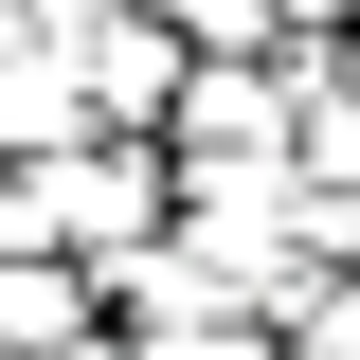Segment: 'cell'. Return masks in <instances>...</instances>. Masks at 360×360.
Returning a JSON list of instances; mask_svg holds the SVG:
<instances>
[{"instance_id": "cell-8", "label": "cell", "mask_w": 360, "mask_h": 360, "mask_svg": "<svg viewBox=\"0 0 360 360\" xmlns=\"http://www.w3.org/2000/svg\"><path fill=\"white\" fill-rule=\"evenodd\" d=\"M198 360H288V342H270V324H234V342H198Z\"/></svg>"}, {"instance_id": "cell-7", "label": "cell", "mask_w": 360, "mask_h": 360, "mask_svg": "<svg viewBox=\"0 0 360 360\" xmlns=\"http://www.w3.org/2000/svg\"><path fill=\"white\" fill-rule=\"evenodd\" d=\"M288 37H342V54H360V0H288Z\"/></svg>"}, {"instance_id": "cell-6", "label": "cell", "mask_w": 360, "mask_h": 360, "mask_svg": "<svg viewBox=\"0 0 360 360\" xmlns=\"http://www.w3.org/2000/svg\"><path fill=\"white\" fill-rule=\"evenodd\" d=\"M288 180H307L324 217H360V90H342V108H307V144H288Z\"/></svg>"}, {"instance_id": "cell-1", "label": "cell", "mask_w": 360, "mask_h": 360, "mask_svg": "<svg viewBox=\"0 0 360 360\" xmlns=\"http://www.w3.org/2000/svg\"><path fill=\"white\" fill-rule=\"evenodd\" d=\"M180 234V162L162 144H72V162H18V252H72V270H127Z\"/></svg>"}, {"instance_id": "cell-3", "label": "cell", "mask_w": 360, "mask_h": 360, "mask_svg": "<svg viewBox=\"0 0 360 360\" xmlns=\"http://www.w3.org/2000/svg\"><path fill=\"white\" fill-rule=\"evenodd\" d=\"M72 72H90V144H162L180 90H198V54H180L162 0H127V18H90V37H72Z\"/></svg>"}, {"instance_id": "cell-2", "label": "cell", "mask_w": 360, "mask_h": 360, "mask_svg": "<svg viewBox=\"0 0 360 360\" xmlns=\"http://www.w3.org/2000/svg\"><path fill=\"white\" fill-rule=\"evenodd\" d=\"M288 144H307V90H288V54H270V72H198L180 90L162 162L180 180H288Z\"/></svg>"}, {"instance_id": "cell-4", "label": "cell", "mask_w": 360, "mask_h": 360, "mask_svg": "<svg viewBox=\"0 0 360 360\" xmlns=\"http://www.w3.org/2000/svg\"><path fill=\"white\" fill-rule=\"evenodd\" d=\"M72 342H108V288L72 252H0V360H72Z\"/></svg>"}, {"instance_id": "cell-5", "label": "cell", "mask_w": 360, "mask_h": 360, "mask_svg": "<svg viewBox=\"0 0 360 360\" xmlns=\"http://www.w3.org/2000/svg\"><path fill=\"white\" fill-rule=\"evenodd\" d=\"M162 18H180L198 72H270V54H288V0H162Z\"/></svg>"}]
</instances>
